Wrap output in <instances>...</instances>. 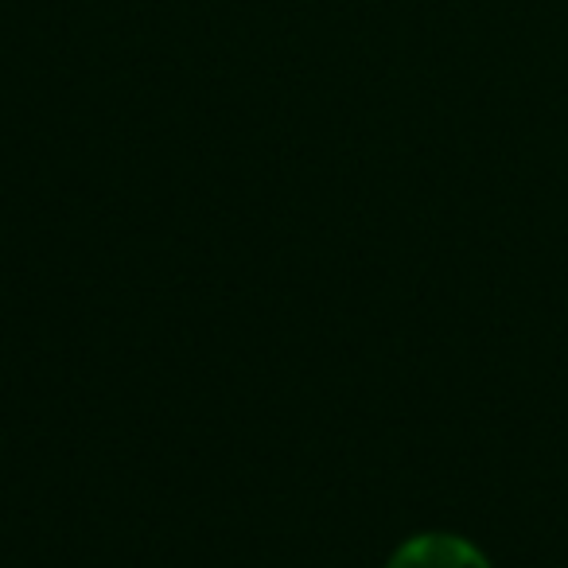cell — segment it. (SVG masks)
<instances>
[{
  "label": "cell",
  "mask_w": 568,
  "mask_h": 568,
  "mask_svg": "<svg viewBox=\"0 0 568 568\" xmlns=\"http://www.w3.org/2000/svg\"><path fill=\"white\" fill-rule=\"evenodd\" d=\"M386 568H490V560L467 537L417 534L397 545Z\"/></svg>",
  "instance_id": "obj_1"
}]
</instances>
